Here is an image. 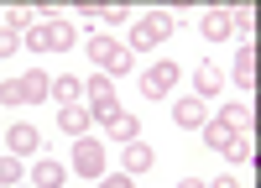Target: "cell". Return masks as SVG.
<instances>
[{"label": "cell", "mask_w": 261, "mask_h": 188, "mask_svg": "<svg viewBox=\"0 0 261 188\" xmlns=\"http://www.w3.org/2000/svg\"><path fill=\"white\" fill-rule=\"evenodd\" d=\"M73 42H79L73 21H42V26H32L27 37H21V47H32V52H68Z\"/></svg>", "instance_id": "6da1fadb"}, {"label": "cell", "mask_w": 261, "mask_h": 188, "mask_svg": "<svg viewBox=\"0 0 261 188\" xmlns=\"http://www.w3.org/2000/svg\"><path fill=\"white\" fill-rule=\"evenodd\" d=\"M172 26H178V21H172V11H151L146 21H136V26H130V52H151L162 37H172Z\"/></svg>", "instance_id": "7a4b0ae2"}, {"label": "cell", "mask_w": 261, "mask_h": 188, "mask_svg": "<svg viewBox=\"0 0 261 188\" xmlns=\"http://www.w3.org/2000/svg\"><path fill=\"white\" fill-rule=\"evenodd\" d=\"M84 52H89V63H99V68H105V73H110V78L130 68V52L120 47V42H115V37H89V42H84Z\"/></svg>", "instance_id": "3957f363"}, {"label": "cell", "mask_w": 261, "mask_h": 188, "mask_svg": "<svg viewBox=\"0 0 261 188\" xmlns=\"http://www.w3.org/2000/svg\"><path fill=\"white\" fill-rule=\"evenodd\" d=\"M89 115H94V120H99L115 141H141V120H136V115H125L120 104H94Z\"/></svg>", "instance_id": "277c9868"}, {"label": "cell", "mask_w": 261, "mask_h": 188, "mask_svg": "<svg viewBox=\"0 0 261 188\" xmlns=\"http://www.w3.org/2000/svg\"><path fill=\"white\" fill-rule=\"evenodd\" d=\"M73 173L79 178H105V173H110V157H105L99 141H89V136L73 141Z\"/></svg>", "instance_id": "5b68a950"}, {"label": "cell", "mask_w": 261, "mask_h": 188, "mask_svg": "<svg viewBox=\"0 0 261 188\" xmlns=\"http://www.w3.org/2000/svg\"><path fill=\"white\" fill-rule=\"evenodd\" d=\"M172 89H178V63H151L141 73V94L146 99H167Z\"/></svg>", "instance_id": "8992f818"}, {"label": "cell", "mask_w": 261, "mask_h": 188, "mask_svg": "<svg viewBox=\"0 0 261 188\" xmlns=\"http://www.w3.org/2000/svg\"><path fill=\"white\" fill-rule=\"evenodd\" d=\"M6 146H11V157H37L42 152V131L27 125V120H16L11 131H6Z\"/></svg>", "instance_id": "52a82bcc"}, {"label": "cell", "mask_w": 261, "mask_h": 188, "mask_svg": "<svg viewBox=\"0 0 261 188\" xmlns=\"http://www.w3.org/2000/svg\"><path fill=\"white\" fill-rule=\"evenodd\" d=\"M209 120V104L204 99H178V104H172V125H178V131H199V125Z\"/></svg>", "instance_id": "ba28073f"}, {"label": "cell", "mask_w": 261, "mask_h": 188, "mask_svg": "<svg viewBox=\"0 0 261 188\" xmlns=\"http://www.w3.org/2000/svg\"><path fill=\"white\" fill-rule=\"evenodd\" d=\"M151 162H157V152H151V146H141V141H125V152H120V173H125V178H141V173H151Z\"/></svg>", "instance_id": "9c48e42d"}, {"label": "cell", "mask_w": 261, "mask_h": 188, "mask_svg": "<svg viewBox=\"0 0 261 188\" xmlns=\"http://www.w3.org/2000/svg\"><path fill=\"white\" fill-rule=\"evenodd\" d=\"M235 26H230V6H209L204 11V21H199V37L204 42H225Z\"/></svg>", "instance_id": "30bf717a"}, {"label": "cell", "mask_w": 261, "mask_h": 188, "mask_svg": "<svg viewBox=\"0 0 261 188\" xmlns=\"http://www.w3.org/2000/svg\"><path fill=\"white\" fill-rule=\"evenodd\" d=\"M27 178H32V188H63V178H68V167H63V162H53V157H37Z\"/></svg>", "instance_id": "8fae6325"}, {"label": "cell", "mask_w": 261, "mask_h": 188, "mask_svg": "<svg viewBox=\"0 0 261 188\" xmlns=\"http://www.w3.org/2000/svg\"><path fill=\"white\" fill-rule=\"evenodd\" d=\"M89 120H94V115L84 110V104H63V110H58V131L79 141V136H89Z\"/></svg>", "instance_id": "7c38bea8"}, {"label": "cell", "mask_w": 261, "mask_h": 188, "mask_svg": "<svg viewBox=\"0 0 261 188\" xmlns=\"http://www.w3.org/2000/svg\"><path fill=\"white\" fill-rule=\"evenodd\" d=\"M230 78L241 84V89H256V78H261V63H256V42H251V47H241V58H235Z\"/></svg>", "instance_id": "4fadbf2b"}, {"label": "cell", "mask_w": 261, "mask_h": 188, "mask_svg": "<svg viewBox=\"0 0 261 188\" xmlns=\"http://www.w3.org/2000/svg\"><path fill=\"white\" fill-rule=\"evenodd\" d=\"M199 131H204V146H214V152H230V141L241 136V131H235V125H225V120H204Z\"/></svg>", "instance_id": "5bb4252c"}, {"label": "cell", "mask_w": 261, "mask_h": 188, "mask_svg": "<svg viewBox=\"0 0 261 188\" xmlns=\"http://www.w3.org/2000/svg\"><path fill=\"white\" fill-rule=\"evenodd\" d=\"M193 89H199L193 99H214V94L225 89V73H220V68H209V63H204V68L193 73Z\"/></svg>", "instance_id": "9a60e30c"}, {"label": "cell", "mask_w": 261, "mask_h": 188, "mask_svg": "<svg viewBox=\"0 0 261 188\" xmlns=\"http://www.w3.org/2000/svg\"><path fill=\"white\" fill-rule=\"evenodd\" d=\"M84 99H94V104H115V78H110V73L84 78Z\"/></svg>", "instance_id": "2e32d148"}, {"label": "cell", "mask_w": 261, "mask_h": 188, "mask_svg": "<svg viewBox=\"0 0 261 188\" xmlns=\"http://www.w3.org/2000/svg\"><path fill=\"white\" fill-rule=\"evenodd\" d=\"M214 120H225V125H235V131H251L256 125V104H225Z\"/></svg>", "instance_id": "e0dca14e"}, {"label": "cell", "mask_w": 261, "mask_h": 188, "mask_svg": "<svg viewBox=\"0 0 261 188\" xmlns=\"http://www.w3.org/2000/svg\"><path fill=\"white\" fill-rule=\"evenodd\" d=\"M21 94H27V104H42L53 94V78L47 73H27V78H21Z\"/></svg>", "instance_id": "ac0fdd59"}, {"label": "cell", "mask_w": 261, "mask_h": 188, "mask_svg": "<svg viewBox=\"0 0 261 188\" xmlns=\"http://www.w3.org/2000/svg\"><path fill=\"white\" fill-rule=\"evenodd\" d=\"M225 157H230V162H251V167H256V136L241 131V136L230 141V152H225Z\"/></svg>", "instance_id": "d6986e66"}, {"label": "cell", "mask_w": 261, "mask_h": 188, "mask_svg": "<svg viewBox=\"0 0 261 188\" xmlns=\"http://www.w3.org/2000/svg\"><path fill=\"white\" fill-rule=\"evenodd\" d=\"M53 99L58 104H79L84 99V84L79 78H53Z\"/></svg>", "instance_id": "ffe728a7"}, {"label": "cell", "mask_w": 261, "mask_h": 188, "mask_svg": "<svg viewBox=\"0 0 261 188\" xmlns=\"http://www.w3.org/2000/svg\"><path fill=\"white\" fill-rule=\"evenodd\" d=\"M21 178H27V167H21V157H11V152H6V157H0V188H16Z\"/></svg>", "instance_id": "44dd1931"}, {"label": "cell", "mask_w": 261, "mask_h": 188, "mask_svg": "<svg viewBox=\"0 0 261 188\" xmlns=\"http://www.w3.org/2000/svg\"><path fill=\"white\" fill-rule=\"evenodd\" d=\"M230 26L251 32V42H256V6H230Z\"/></svg>", "instance_id": "7402d4cb"}, {"label": "cell", "mask_w": 261, "mask_h": 188, "mask_svg": "<svg viewBox=\"0 0 261 188\" xmlns=\"http://www.w3.org/2000/svg\"><path fill=\"white\" fill-rule=\"evenodd\" d=\"M11 52H21V32H11L6 21H0V58H11Z\"/></svg>", "instance_id": "603a6c76"}, {"label": "cell", "mask_w": 261, "mask_h": 188, "mask_svg": "<svg viewBox=\"0 0 261 188\" xmlns=\"http://www.w3.org/2000/svg\"><path fill=\"white\" fill-rule=\"evenodd\" d=\"M0 104H27V94H21V78L0 84Z\"/></svg>", "instance_id": "cb8c5ba5"}, {"label": "cell", "mask_w": 261, "mask_h": 188, "mask_svg": "<svg viewBox=\"0 0 261 188\" xmlns=\"http://www.w3.org/2000/svg\"><path fill=\"white\" fill-rule=\"evenodd\" d=\"M73 11H79L84 21H99V11H105V6H99V0H79V6H73Z\"/></svg>", "instance_id": "d4e9b609"}, {"label": "cell", "mask_w": 261, "mask_h": 188, "mask_svg": "<svg viewBox=\"0 0 261 188\" xmlns=\"http://www.w3.org/2000/svg\"><path fill=\"white\" fill-rule=\"evenodd\" d=\"M99 188H136V183H130L125 173H105V178H99Z\"/></svg>", "instance_id": "484cf974"}, {"label": "cell", "mask_w": 261, "mask_h": 188, "mask_svg": "<svg viewBox=\"0 0 261 188\" xmlns=\"http://www.w3.org/2000/svg\"><path fill=\"white\" fill-rule=\"evenodd\" d=\"M99 21H130V11H125V6H105Z\"/></svg>", "instance_id": "4316f807"}, {"label": "cell", "mask_w": 261, "mask_h": 188, "mask_svg": "<svg viewBox=\"0 0 261 188\" xmlns=\"http://www.w3.org/2000/svg\"><path fill=\"white\" fill-rule=\"evenodd\" d=\"M209 188H241V183H235V178H214Z\"/></svg>", "instance_id": "83f0119b"}, {"label": "cell", "mask_w": 261, "mask_h": 188, "mask_svg": "<svg viewBox=\"0 0 261 188\" xmlns=\"http://www.w3.org/2000/svg\"><path fill=\"white\" fill-rule=\"evenodd\" d=\"M178 188H209V183H204V178H183Z\"/></svg>", "instance_id": "f1b7e54d"}, {"label": "cell", "mask_w": 261, "mask_h": 188, "mask_svg": "<svg viewBox=\"0 0 261 188\" xmlns=\"http://www.w3.org/2000/svg\"><path fill=\"white\" fill-rule=\"evenodd\" d=\"M16 188H21V183H16Z\"/></svg>", "instance_id": "f546056e"}]
</instances>
